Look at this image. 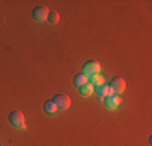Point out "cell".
<instances>
[{
    "instance_id": "1",
    "label": "cell",
    "mask_w": 152,
    "mask_h": 146,
    "mask_svg": "<svg viewBox=\"0 0 152 146\" xmlns=\"http://www.w3.org/2000/svg\"><path fill=\"white\" fill-rule=\"evenodd\" d=\"M8 122H10V125L15 127V128H20V130L26 128V123H24V115H23V112H20V111H13L12 114L8 115Z\"/></svg>"
},
{
    "instance_id": "2",
    "label": "cell",
    "mask_w": 152,
    "mask_h": 146,
    "mask_svg": "<svg viewBox=\"0 0 152 146\" xmlns=\"http://www.w3.org/2000/svg\"><path fill=\"white\" fill-rule=\"evenodd\" d=\"M99 73H100V63L97 60H89L83 67V75H86L88 78H91L94 75H99Z\"/></svg>"
},
{
    "instance_id": "3",
    "label": "cell",
    "mask_w": 152,
    "mask_h": 146,
    "mask_svg": "<svg viewBox=\"0 0 152 146\" xmlns=\"http://www.w3.org/2000/svg\"><path fill=\"white\" fill-rule=\"evenodd\" d=\"M108 88H110V93L115 94V96H118V94H121L123 91H125L126 88V83L123 78H113L110 81V85H108Z\"/></svg>"
},
{
    "instance_id": "4",
    "label": "cell",
    "mask_w": 152,
    "mask_h": 146,
    "mask_svg": "<svg viewBox=\"0 0 152 146\" xmlns=\"http://www.w3.org/2000/svg\"><path fill=\"white\" fill-rule=\"evenodd\" d=\"M53 102L57 104V109H58V111H66L71 105V99L66 94H57V96L53 97Z\"/></svg>"
},
{
    "instance_id": "5",
    "label": "cell",
    "mask_w": 152,
    "mask_h": 146,
    "mask_svg": "<svg viewBox=\"0 0 152 146\" xmlns=\"http://www.w3.org/2000/svg\"><path fill=\"white\" fill-rule=\"evenodd\" d=\"M47 16H49V10H47L45 7H36V8L32 10V18H34V21H37V23L45 21Z\"/></svg>"
},
{
    "instance_id": "6",
    "label": "cell",
    "mask_w": 152,
    "mask_h": 146,
    "mask_svg": "<svg viewBox=\"0 0 152 146\" xmlns=\"http://www.w3.org/2000/svg\"><path fill=\"white\" fill-rule=\"evenodd\" d=\"M104 102H105V107L110 109V111H113V109H117L118 105H120L121 99L118 96H115V94H108V96L104 97Z\"/></svg>"
},
{
    "instance_id": "7",
    "label": "cell",
    "mask_w": 152,
    "mask_h": 146,
    "mask_svg": "<svg viewBox=\"0 0 152 146\" xmlns=\"http://www.w3.org/2000/svg\"><path fill=\"white\" fill-rule=\"evenodd\" d=\"M57 104L53 102V99H49V101H45V104H44V112L47 115H53V114H57Z\"/></svg>"
},
{
    "instance_id": "8",
    "label": "cell",
    "mask_w": 152,
    "mask_h": 146,
    "mask_svg": "<svg viewBox=\"0 0 152 146\" xmlns=\"http://www.w3.org/2000/svg\"><path fill=\"white\" fill-rule=\"evenodd\" d=\"M88 81H89V78L86 75H83V73H79V75H76L75 78H73V85L76 88H81L83 85H86Z\"/></svg>"
},
{
    "instance_id": "9",
    "label": "cell",
    "mask_w": 152,
    "mask_h": 146,
    "mask_svg": "<svg viewBox=\"0 0 152 146\" xmlns=\"http://www.w3.org/2000/svg\"><path fill=\"white\" fill-rule=\"evenodd\" d=\"M79 93H81V96H84V97H88V96H91V94L94 93V86L91 85V83H86V85H83L81 88H79Z\"/></svg>"
},
{
    "instance_id": "10",
    "label": "cell",
    "mask_w": 152,
    "mask_h": 146,
    "mask_svg": "<svg viewBox=\"0 0 152 146\" xmlns=\"http://www.w3.org/2000/svg\"><path fill=\"white\" fill-rule=\"evenodd\" d=\"M97 93H99V99L104 101V97L110 94V88H108V85H100L97 86Z\"/></svg>"
},
{
    "instance_id": "11",
    "label": "cell",
    "mask_w": 152,
    "mask_h": 146,
    "mask_svg": "<svg viewBox=\"0 0 152 146\" xmlns=\"http://www.w3.org/2000/svg\"><path fill=\"white\" fill-rule=\"evenodd\" d=\"M89 83L94 86V88H97V86H100V85H104V78L100 75H94L91 76V80H89Z\"/></svg>"
},
{
    "instance_id": "12",
    "label": "cell",
    "mask_w": 152,
    "mask_h": 146,
    "mask_svg": "<svg viewBox=\"0 0 152 146\" xmlns=\"http://www.w3.org/2000/svg\"><path fill=\"white\" fill-rule=\"evenodd\" d=\"M47 21L49 23H52V24H57L60 21V15L57 13V12H49V16H47Z\"/></svg>"
}]
</instances>
